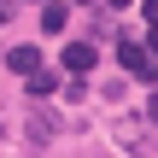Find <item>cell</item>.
I'll list each match as a JSON object with an SVG mask.
<instances>
[{"mask_svg": "<svg viewBox=\"0 0 158 158\" xmlns=\"http://www.w3.org/2000/svg\"><path fill=\"white\" fill-rule=\"evenodd\" d=\"M117 59H123V70H135L141 82H152V59H147V47H141V41H123V47H117Z\"/></svg>", "mask_w": 158, "mask_h": 158, "instance_id": "1", "label": "cell"}, {"mask_svg": "<svg viewBox=\"0 0 158 158\" xmlns=\"http://www.w3.org/2000/svg\"><path fill=\"white\" fill-rule=\"evenodd\" d=\"M59 59H64V70H76V76H88V70H94V47H88V41H70Z\"/></svg>", "mask_w": 158, "mask_h": 158, "instance_id": "2", "label": "cell"}, {"mask_svg": "<svg viewBox=\"0 0 158 158\" xmlns=\"http://www.w3.org/2000/svg\"><path fill=\"white\" fill-rule=\"evenodd\" d=\"M6 64H12L18 76H29V70L41 64V53H35V47H12V53H6Z\"/></svg>", "mask_w": 158, "mask_h": 158, "instance_id": "3", "label": "cell"}, {"mask_svg": "<svg viewBox=\"0 0 158 158\" xmlns=\"http://www.w3.org/2000/svg\"><path fill=\"white\" fill-rule=\"evenodd\" d=\"M23 82H29V100H47V94L59 88V82H53V70H41V64H35V70H29Z\"/></svg>", "mask_w": 158, "mask_h": 158, "instance_id": "4", "label": "cell"}, {"mask_svg": "<svg viewBox=\"0 0 158 158\" xmlns=\"http://www.w3.org/2000/svg\"><path fill=\"white\" fill-rule=\"evenodd\" d=\"M41 29L59 35V29H64V6H47V12H41Z\"/></svg>", "mask_w": 158, "mask_h": 158, "instance_id": "5", "label": "cell"}, {"mask_svg": "<svg viewBox=\"0 0 158 158\" xmlns=\"http://www.w3.org/2000/svg\"><path fill=\"white\" fill-rule=\"evenodd\" d=\"M12 12H18V0H0V23H12Z\"/></svg>", "mask_w": 158, "mask_h": 158, "instance_id": "6", "label": "cell"}, {"mask_svg": "<svg viewBox=\"0 0 158 158\" xmlns=\"http://www.w3.org/2000/svg\"><path fill=\"white\" fill-rule=\"evenodd\" d=\"M76 6H94V0H76Z\"/></svg>", "mask_w": 158, "mask_h": 158, "instance_id": "7", "label": "cell"}]
</instances>
